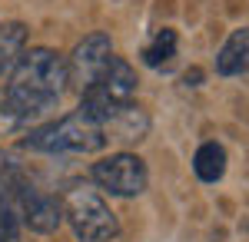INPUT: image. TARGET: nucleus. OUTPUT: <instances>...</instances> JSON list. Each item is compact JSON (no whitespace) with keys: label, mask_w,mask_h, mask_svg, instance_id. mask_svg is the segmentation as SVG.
Instances as JSON below:
<instances>
[{"label":"nucleus","mask_w":249,"mask_h":242,"mask_svg":"<svg viewBox=\"0 0 249 242\" xmlns=\"http://www.w3.org/2000/svg\"><path fill=\"white\" fill-rule=\"evenodd\" d=\"M176 30H170V27H163V30H156L153 40L143 47V63L146 67H153V70H163V67H170L173 56H176Z\"/></svg>","instance_id":"nucleus-11"},{"label":"nucleus","mask_w":249,"mask_h":242,"mask_svg":"<svg viewBox=\"0 0 249 242\" xmlns=\"http://www.w3.org/2000/svg\"><path fill=\"white\" fill-rule=\"evenodd\" d=\"M0 179H3V186H7V192H10L14 206H17L20 225L34 229V232H40V236L57 232L60 219H63V209H60V203L50 196V192L37 189L17 166H3L0 169Z\"/></svg>","instance_id":"nucleus-5"},{"label":"nucleus","mask_w":249,"mask_h":242,"mask_svg":"<svg viewBox=\"0 0 249 242\" xmlns=\"http://www.w3.org/2000/svg\"><path fill=\"white\" fill-rule=\"evenodd\" d=\"M216 73L219 76L249 73V27H239L226 37V43L216 53Z\"/></svg>","instance_id":"nucleus-8"},{"label":"nucleus","mask_w":249,"mask_h":242,"mask_svg":"<svg viewBox=\"0 0 249 242\" xmlns=\"http://www.w3.org/2000/svg\"><path fill=\"white\" fill-rule=\"evenodd\" d=\"M30 123H34V120L20 110L17 100L7 93V90H0V136H10V133L27 130Z\"/></svg>","instance_id":"nucleus-12"},{"label":"nucleus","mask_w":249,"mask_h":242,"mask_svg":"<svg viewBox=\"0 0 249 242\" xmlns=\"http://www.w3.org/2000/svg\"><path fill=\"white\" fill-rule=\"evenodd\" d=\"M20 236V216H17V206L10 199V192L0 179V242H17Z\"/></svg>","instance_id":"nucleus-13"},{"label":"nucleus","mask_w":249,"mask_h":242,"mask_svg":"<svg viewBox=\"0 0 249 242\" xmlns=\"http://www.w3.org/2000/svg\"><path fill=\"white\" fill-rule=\"evenodd\" d=\"M193 173L203 183H219L223 173H226V149L219 143H203L193 156Z\"/></svg>","instance_id":"nucleus-10"},{"label":"nucleus","mask_w":249,"mask_h":242,"mask_svg":"<svg viewBox=\"0 0 249 242\" xmlns=\"http://www.w3.org/2000/svg\"><path fill=\"white\" fill-rule=\"evenodd\" d=\"M110 143L103 123L87 110H73L47 126H37L23 136V149L34 153H96Z\"/></svg>","instance_id":"nucleus-2"},{"label":"nucleus","mask_w":249,"mask_h":242,"mask_svg":"<svg viewBox=\"0 0 249 242\" xmlns=\"http://www.w3.org/2000/svg\"><path fill=\"white\" fill-rule=\"evenodd\" d=\"M113 60V40L107 34H90L73 47V53L67 56V86H73L83 93L96 76L107 70V63Z\"/></svg>","instance_id":"nucleus-7"},{"label":"nucleus","mask_w":249,"mask_h":242,"mask_svg":"<svg viewBox=\"0 0 249 242\" xmlns=\"http://www.w3.org/2000/svg\"><path fill=\"white\" fill-rule=\"evenodd\" d=\"M63 219L70 223L77 242H110L120 236L116 212L107 206V199L87 186H70L60 199Z\"/></svg>","instance_id":"nucleus-3"},{"label":"nucleus","mask_w":249,"mask_h":242,"mask_svg":"<svg viewBox=\"0 0 249 242\" xmlns=\"http://www.w3.org/2000/svg\"><path fill=\"white\" fill-rule=\"evenodd\" d=\"M103 130H107V139H120V143H140L146 130H150V116L140 110V106H123V110L116 113L113 120H107L103 123Z\"/></svg>","instance_id":"nucleus-9"},{"label":"nucleus","mask_w":249,"mask_h":242,"mask_svg":"<svg viewBox=\"0 0 249 242\" xmlns=\"http://www.w3.org/2000/svg\"><path fill=\"white\" fill-rule=\"evenodd\" d=\"M90 176L100 189H107L110 196H123V199L140 196L150 186V169L136 153H113V156L100 159L93 163Z\"/></svg>","instance_id":"nucleus-6"},{"label":"nucleus","mask_w":249,"mask_h":242,"mask_svg":"<svg viewBox=\"0 0 249 242\" xmlns=\"http://www.w3.org/2000/svg\"><path fill=\"white\" fill-rule=\"evenodd\" d=\"M30 120L43 116L67 93V60L50 47H30L10 67V83L3 86Z\"/></svg>","instance_id":"nucleus-1"},{"label":"nucleus","mask_w":249,"mask_h":242,"mask_svg":"<svg viewBox=\"0 0 249 242\" xmlns=\"http://www.w3.org/2000/svg\"><path fill=\"white\" fill-rule=\"evenodd\" d=\"M80 96H83L80 110H87L93 120H100V123L113 120L116 113L123 110V106H130L133 96H136V73H133V67H130L123 56H113V60L107 63V70L96 76Z\"/></svg>","instance_id":"nucleus-4"}]
</instances>
